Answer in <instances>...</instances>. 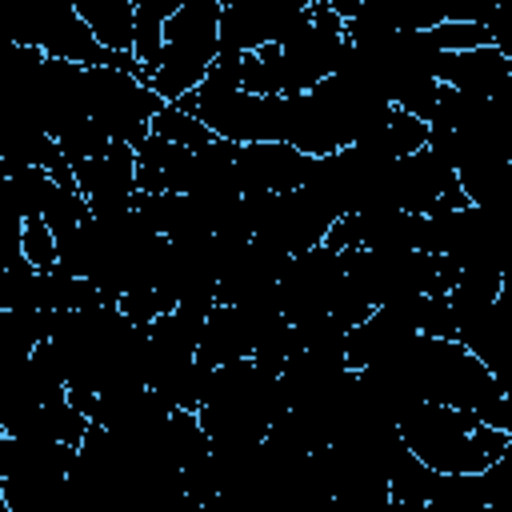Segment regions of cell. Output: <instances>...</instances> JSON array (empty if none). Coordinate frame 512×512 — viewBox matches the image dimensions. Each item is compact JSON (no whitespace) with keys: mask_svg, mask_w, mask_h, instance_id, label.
Masks as SVG:
<instances>
[{"mask_svg":"<svg viewBox=\"0 0 512 512\" xmlns=\"http://www.w3.org/2000/svg\"><path fill=\"white\" fill-rule=\"evenodd\" d=\"M404 360H408V372L420 388V400L460 408V412H476L488 428L512 436V396L500 392L492 372L460 340L420 336L404 352Z\"/></svg>","mask_w":512,"mask_h":512,"instance_id":"1","label":"cell"},{"mask_svg":"<svg viewBox=\"0 0 512 512\" xmlns=\"http://www.w3.org/2000/svg\"><path fill=\"white\" fill-rule=\"evenodd\" d=\"M400 436L404 448L416 460H424L432 472H484L508 448V436L488 428L476 412H460L428 400H420L400 420Z\"/></svg>","mask_w":512,"mask_h":512,"instance_id":"2","label":"cell"},{"mask_svg":"<svg viewBox=\"0 0 512 512\" xmlns=\"http://www.w3.org/2000/svg\"><path fill=\"white\" fill-rule=\"evenodd\" d=\"M220 0H180L164 32V56L152 88L164 104L188 100L220 56Z\"/></svg>","mask_w":512,"mask_h":512,"instance_id":"3","label":"cell"},{"mask_svg":"<svg viewBox=\"0 0 512 512\" xmlns=\"http://www.w3.org/2000/svg\"><path fill=\"white\" fill-rule=\"evenodd\" d=\"M84 84H88V116L108 132V140L136 148L152 136V116L164 108L152 84L120 68H88Z\"/></svg>","mask_w":512,"mask_h":512,"instance_id":"4","label":"cell"},{"mask_svg":"<svg viewBox=\"0 0 512 512\" xmlns=\"http://www.w3.org/2000/svg\"><path fill=\"white\" fill-rule=\"evenodd\" d=\"M216 140H228L236 148L248 144H288V108L284 96H252V92H228V96H188L180 100Z\"/></svg>","mask_w":512,"mask_h":512,"instance_id":"5","label":"cell"},{"mask_svg":"<svg viewBox=\"0 0 512 512\" xmlns=\"http://www.w3.org/2000/svg\"><path fill=\"white\" fill-rule=\"evenodd\" d=\"M348 48L344 36V16L332 4H308V16L300 20V28L280 44L284 52V96L296 92H312L324 80L336 76L340 56Z\"/></svg>","mask_w":512,"mask_h":512,"instance_id":"6","label":"cell"},{"mask_svg":"<svg viewBox=\"0 0 512 512\" xmlns=\"http://www.w3.org/2000/svg\"><path fill=\"white\" fill-rule=\"evenodd\" d=\"M12 44L40 48L44 56L64 60V64H80V68H120V72H136V76L144 80L136 56H132V52H108V48L92 36V28L80 20L76 4H64V8H56V12L36 16L32 24H24V28L16 32Z\"/></svg>","mask_w":512,"mask_h":512,"instance_id":"7","label":"cell"},{"mask_svg":"<svg viewBox=\"0 0 512 512\" xmlns=\"http://www.w3.org/2000/svg\"><path fill=\"white\" fill-rule=\"evenodd\" d=\"M340 216L308 188H296V192H284V196H272L264 216H260V228H256V240L260 244H272L288 256H304L312 248H320L332 232Z\"/></svg>","mask_w":512,"mask_h":512,"instance_id":"8","label":"cell"},{"mask_svg":"<svg viewBox=\"0 0 512 512\" xmlns=\"http://www.w3.org/2000/svg\"><path fill=\"white\" fill-rule=\"evenodd\" d=\"M304 16L308 4L300 0H228L220 8V52L248 56L268 44H284Z\"/></svg>","mask_w":512,"mask_h":512,"instance_id":"9","label":"cell"},{"mask_svg":"<svg viewBox=\"0 0 512 512\" xmlns=\"http://www.w3.org/2000/svg\"><path fill=\"white\" fill-rule=\"evenodd\" d=\"M348 280L344 272V256L332 248H312L304 256H296L288 264V272L280 276V312L288 324H308L316 316H328L340 284Z\"/></svg>","mask_w":512,"mask_h":512,"instance_id":"10","label":"cell"},{"mask_svg":"<svg viewBox=\"0 0 512 512\" xmlns=\"http://www.w3.org/2000/svg\"><path fill=\"white\" fill-rule=\"evenodd\" d=\"M72 176H76V188L88 200L92 216H112V212L136 208L140 184H136V148L132 144L112 140V148L104 156L72 164Z\"/></svg>","mask_w":512,"mask_h":512,"instance_id":"11","label":"cell"},{"mask_svg":"<svg viewBox=\"0 0 512 512\" xmlns=\"http://www.w3.org/2000/svg\"><path fill=\"white\" fill-rule=\"evenodd\" d=\"M388 180H392V204L400 212H412V216H428L436 204L460 196L456 168L448 160H440L432 148H420L416 156L392 160Z\"/></svg>","mask_w":512,"mask_h":512,"instance_id":"12","label":"cell"},{"mask_svg":"<svg viewBox=\"0 0 512 512\" xmlns=\"http://www.w3.org/2000/svg\"><path fill=\"white\" fill-rule=\"evenodd\" d=\"M308 160L312 156L296 152L292 144H248V148H240L236 152V184H240V196H256V192L284 196V192L304 188Z\"/></svg>","mask_w":512,"mask_h":512,"instance_id":"13","label":"cell"},{"mask_svg":"<svg viewBox=\"0 0 512 512\" xmlns=\"http://www.w3.org/2000/svg\"><path fill=\"white\" fill-rule=\"evenodd\" d=\"M436 80L448 84V88H456V92L492 100L512 80V64L500 56L496 44L472 48V52H444L440 64H436Z\"/></svg>","mask_w":512,"mask_h":512,"instance_id":"14","label":"cell"},{"mask_svg":"<svg viewBox=\"0 0 512 512\" xmlns=\"http://www.w3.org/2000/svg\"><path fill=\"white\" fill-rule=\"evenodd\" d=\"M196 360L204 368H224V364H236V360H252V328H248V320H244L240 308L216 304L208 312L204 332H200Z\"/></svg>","mask_w":512,"mask_h":512,"instance_id":"15","label":"cell"},{"mask_svg":"<svg viewBox=\"0 0 512 512\" xmlns=\"http://www.w3.org/2000/svg\"><path fill=\"white\" fill-rule=\"evenodd\" d=\"M76 12L108 52H132V44H136V0H80Z\"/></svg>","mask_w":512,"mask_h":512,"instance_id":"16","label":"cell"},{"mask_svg":"<svg viewBox=\"0 0 512 512\" xmlns=\"http://www.w3.org/2000/svg\"><path fill=\"white\" fill-rule=\"evenodd\" d=\"M180 8V0H136V44H132V56L144 72V84H152L156 68H160V56H164V32H168V20L172 12Z\"/></svg>","mask_w":512,"mask_h":512,"instance_id":"17","label":"cell"},{"mask_svg":"<svg viewBox=\"0 0 512 512\" xmlns=\"http://www.w3.org/2000/svg\"><path fill=\"white\" fill-rule=\"evenodd\" d=\"M360 148H368L372 156H384V160L416 156L420 148H428V124L408 116V112H400V108H392L388 120L360 140Z\"/></svg>","mask_w":512,"mask_h":512,"instance_id":"18","label":"cell"},{"mask_svg":"<svg viewBox=\"0 0 512 512\" xmlns=\"http://www.w3.org/2000/svg\"><path fill=\"white\" fill-rule=\"evenodd\" d=\"M428 508L432 512H484L488 508L484 472H440Z\"/></svg>","mask_w":512,"mask_h":512,"instance_id":"19","label":"cell"},{"mask_svg":"<svg viewBox=\"0 0 512 512\" xmlns=\"http://www.w3.org/2000/svg\"><path fill=\"white\" fill-rule=\"evenodd\" d=\"M152 136L176 144V148H208L216 136L180 104H164L156 116H152Z\"/></svg>","mask_w":512,"mask_h":512,"instance_id":"20","label":"cell"},{"mask_svg":"<svg viewBox=\"0 0 512 512\" xmlns=\"http://www.w3.org/2000/svg\"><path fill=\"white\" fill-rule=\"evenodd\" d=\"M436 476L440 472H432L424 460H416L404 448L396 456V464L388 468V492H392V500H420V504H428L432 500V488H436Z\"/></svg>","mask_w":512,"mask_h":512,"instance_id":"21","label":"cell"},{"mask_svg":"<svg viewBox=\"0 0 512 512\" xmlns=\"http://www.w3.org/2000/svg\"><path fill=\"white\" fill-rule=\"evenodd\" d=\"M244 92H252V96H284L288 92L280 44H268V48L244 56Z\"/></svg>","mask_w":512,"mask_h":512,"instance_id":"22","label":"cell"},{"mask_svg":"<svg viewBox=\"0 0 512 512\" xmlns=\"http://www.w3.org/2000/svg\"><path fill=\"white\" fill-rule=\"evenodd\" d=\"M92 216V208H88V200L80 196V192H68V188H52V196H48V204H44V224L56 232V240L60 236H68V232H76L84 220Z\"/></svg>","mask_w":512,"mask_h":512,"instance_id":"23","label":"cell"},{"mask_svg":"<svg viewBox=\"0 0 512 512\" xmlns=\"http://www.w3.org/2000/svg\"><path fill=\"white\" fill-rule=\"evenodd\" d=\"M112 148V140H108V132L88 116V120H80V124H72L64 136H60V152H64V160L68 164H80V160H96V156H104Z\"/></svg>","mask_w":512,"mask_h":512,"instance_id":"24","label":"cell"},{"mask_svg":"<svg viewBox=\"0 0 512 512\" xmlns=\"http://www.w3.org/2000/svg\"><path fill=\"white\" fill-rule=\"evenodd\" d=\"M20 256H24L36 272H56V264H60L56 232H52L44 220H28V224L20 228Z\"/></svg>","mask_w":512,"mask_h":512,"instance_id":"25","label":"cell"},{"mask_svg":"<svg viewBox=\"0 0 512 512\" xmlns=\"http://www.w3.org/2000/svg\"><path fill=\"white\" fill-rule=\"evenodd\" d=\"M116 308H120L136 328H152L160 316H168V312L176 308V296L164 292V288H136V292H128Z\"/></svg>","mask_w":512,"mask_h":512,"instance_id":"26","label":"cell"},{"mask_svg":"<svg viewBox=\"0 0 512 512\" xmlns=\"http://www.w3.org/2000/svg\"><path fill=\"white\" fill-rule=\"evenodd\" d=\"M432 40L440 52H472V48H488L492 32L488 24H472V20H444L440 28H432Z\"/></svg>","mask_w":512,"mask_h":512,"instance_id":"27","label":"cell"},{"mask_svg":"<svg viewBox=\"0 0 512 512\" xmlns=\"http://www.w3.org/2000/svg\"><path fill=\"white\" fill-rule=\"evenodd\" d=\"M416 324H420V336L456 340V312H452V300H448V296H420V300H416Z\"/></svg>","mask_w":512,"mask_h":512,"instance_id":"28","label":"cell"},{"mask_svg":"<svg viewBox=\"0 0 512 512\" xmlns=\"http://www.w3.org/2000/svg\"><path fill=\"white\" fill-rule=\"evenodd\" d=\"M488 32H492V44L500 48V56L512 64V4H496V8H492Z\"/></svg>","mask_w":512,"mask_h":512,"instance_id":"29","label":"cell"},{"mask_svg":"<svg viewBox=\"0 0 512 512\" xmlns=\"http://www.w3.org/2000/svg\"><path fill=\"white\" fill-rule=\"evenodd\" d=\"M484 368L492 372V380L500 384V392H504V396H512V340H508L492 360H484Z\"/></svg>","mask_w":512,"mask_h":512,"instance_id":"30","label":"cell"}]
</instances>
